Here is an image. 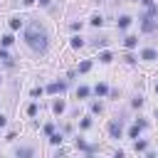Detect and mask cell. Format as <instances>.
<instances>
[{"instance_id":"cell-3","label":"cell","mask_w":158,"mask_h":158,"mask_svg":"<svg viewBox=\"0 0 158 158\" xmlns=\"http://www.w3.org/2000/svg\"><path fill=\"white\" fill-rule=\"evenodd\" d=\"M123 131H126V111H123V114H116V116L106 123V133H109V138H114V141L123 138Z\"/></svg>"},{"instance_id":"cell-13","label":"cell","mask_w":158,"mask_h":158,"mask_svg":"<svg viewBox=\"0 0 158 158\" xmlns=\"http://www.w3.org/2000/svg\"><path fill=\"white\" fill-rule=\"evenodd\" d=\"M12 156L30 158V156H35V146H15V148H12Z\"/></svg>"},{"instance_id":"cell-39","label":"cell","mask_w":158,"mask_h":158,"mask_svg":"<svg viewBox=\"0 0 158 158\" xmlns=\"http://www.w3.org/2000/svg\"><path fill=\"white\" fill-rule=\"evenodd\" d=\"M64 153H67V148H62V146H59V148L54 151V158H59V156H64Z\"/></svg>"},{"instance_id":"cell-9","label":"cell","mask_w":158,"mask_h":158,"mask_svg":"<svg viewBox=\"0 0 158 158\" xmlns=\"http://www.w3.org/2000/svg\"><path fill=\"white\" fill-rule=\"evenodd\" d=\"M74 96H77V101H89L94 94H91V86H89V84H79V86L74 89Z\"/></svg>"},{"instance_id":"cell-21","label":"cell","mask_w":158,"mask_h":158,"mask_svg":"<svg viewBox=\"0 0 158 158\" xmlns=\"http://www.w3.org/2000/svg\"><path fill=\"white\" fill-rule=\"evenodd\" d=\"M143 104H146V96H143V94H133V96H131V101H128V106H131V109H136V111H141V109H143Z\"/></svg>"},{"instance_id":"cell-33","label":"cell","mask_w":158,"mask_h":158,"mask_svg":"<svg viewBox=\"0 0 158 158\" xmlns=\"http://www.w3.org/2000/svg\"><path fill=\"white\" fill-rule=\"evenodd\" d=\"M106 96H109V99H114V101H116V99H118V96H121V89H111V86H109V94H106Z\"/></svg>"},{"instance_id":"cell-12","label":"cell","mask_w":158,"mask_h":158,"mask_svg":"<svg viewBox=\"0 0 158 158\" xmlns=\"http://www.w3.org/2000/svg\"><path fill=\"white\" fill-rule=\"evenodd\" d=\"M91 94H94L96 99H104V96L109 94V84H106V81H96V84L91 86Z\"/></svg>"},{"instance_id":"cell-32","label":"cell","mask_w":158,"mask_h":158,"mask_svg":"<svg viewBox=\"0 0 158 158\" xmlns=\"http://www.w3.org/2000/svg\"><path fill=\"white\" fill-rule=\"evenodd\" d=\"M59 131H62L64 136H72V133H74V126H72V123H62V126H59Z\"/></svg>"},{"instance_id":"cell-24","label":"cell","mask_w":158,"mask_h":158,"mask_svg":"<svg viewBox=\"0 0 158 158\" xmlns=\"http://www.w3.org/2000/svg\"><path fill=\"white\" fill-rule=\"evenodd\" d=\"M25 111H27V116H30V118H35V116L40 114V99H32V101L27 104V109H25Z\"/></svg>"},{"instance_id":"cell-7","label":"cell","mask_w":158,"mask_h":158,"mask_svg":"<svg viewBox=\"0 0 158 158\" xmlns=\"http://www.w3.org/2000/svg\"><path fill=\"white\" fill-rule=\"evenodd\" d=\"M109 42H111V40H109V35H104V32H96L94 37L86 40V44L94 47V49H104V47H109Z\"/></svg>"},{"instance_id":"cell-11","label":"cell","mask_w":158,"mask_h":158,"mask_svg":"<svg viewBox=\"0 0 158 158\" xmlns=\"http://www.w3.org/2000/svg\"><path fill=\"white\" fill-rule=\"evenodd\" d=\"M69 47H72V49H81V47H86V37H81V32H74V35L69 37Z\"/></svg>"},{"instance_id":"cell-23","label":"cell","mask_w":158,"mask_h":158,"mask_svg":"<svg viewBox=\"0 0 158 158\" xmlns=\"http://www.w3.org/2000/svg\"><path fill=\"white\" fill-rule=\"evenodd\" d=\"M123 47L126 49H138V35H126L123 37Z\"/></svg>"},{"instance_id":"cell-31","label":"cell","mask_w":158,"mask_h":158,"mask_svg":"<svg viewBox=\"0 0 158 158\" xmlns=\"http://www.w3.org/2000/svg\"><path fill=\"white\" fill-rule=\"evenodd\" d=\"M30 96H32V99H40V96H44V86H35V89L30 91Z\"/></svg>"},{"instance_id":"cell-14","label":"cell","mask_w":158,"mask_h":158,"mask_svg":"<svg viewBox=\"0 0 158 158\" xmlns=\"http://www.w3.org/2000/svg\"><path fill=\"white\" fill-rule=\"evenodd\" d=\"M104 22H106L104 12H94V15L89 17V27H94V30H101V27H104Z\"/></svg>"},{"instance_id":"cell-30","label":"cell","mask_w":158,"mask_h":158,"mask_svg":"<svg viewBox=\"0 0 158 158\" xmlns=\"http://www.w3.org/2000/svg\"><path fill=\"white\" fill-rule=\"evenodd\" d=\"M81 27H84V20H74V22H69V30H72V32H81Z\"/></svg>"},{"instance_id":"cell-5","label":"cell","mask_w":158,"mask_h":158,"mask_svg":"<svg viewBox=\"0 0 158 158\" xmlns=\"http://www.w3.org/2000/svg\"><path fill=\"white\" fill-rule=\"evenodd\" d=\"M67 89H69V81L67 79H54V81H49L44 86V94H49V96H64Z\"/></svg>"},{"instance_id":"cell-43","label":"cell","mask_w":158,"mask_h":158,"mask_svg":"<svg viewBox=\"0 0 158 158\" xmlns=\"http://www.w3.org/2000/svg\"><path fill=\"white\" fill-rule=\"evenodd\" d=\"M153 91H156V96H158V81H156V86H153Z\"/></svg>"},{"instance_id":"cell-4","label":"cell","mask_w":158,"mask_h":158,"mask_svg":"<svg viewBox=\"0 0 158 158\" xmlns=\"http://www.w3.org/2000/svg\"><path fill=\"white\" fill-rule=\"evenodd\" d=\"M74 148H77V151H81L84 156H94V153H99V151H101V146H99V143H89L84 136H74Z\"/></svg>"},{"instance_id":"cell-36","label":"cell","mask_w":158,"mask_h":158,"mask_svg":"<svg viewBox=\"0 0 158 158\" xmlns=\"http://www.w3.org/2000/svg\"><path fill=\"white\" fill-rule=\"evenodd\" d=\"M37 5H40L42 10H49V7L54 5V0H37Z\"/></svg>"},{"instance_id":"cell-17","label":"cell","mask_w":158,"mask_h":158,"mask_svg":"<svg viewBox=\"0 0 158 158\" xmlns=\"http://www.w3.org/2000/svg\"><path fill=\"white\" fill-rule=\"evenodd\" d=\"M77 126H79V131H89V128H94V116H91V114L81 116V118L77 121Z\"/></svg>"},{"instance_id":"cell-45","label":"cell","mask_w":158,"mask_h":158,"mask_svg":"<svg viewBox=\"0 0 158 158\" xmlns=\"http://www.w3.org/2000/svg\"><path fill=\"white\" fill-rule=\"evenodd\" d=\"M94 2H96V5H101V2H104V0H94Z\"/></svg>"},{"instance_id":"cell-22","label":"cell","mask_w":158,"mask_h":158,"mask_svg":"<svg viewBox=\"0 0 158 158\" xmlns=\"http://www.w3.org/2000/svg\"><path fill=\"white\" fill-rule=\"evenodd\" d=\"M141 131H143V128H141V126H138V123H131V126H128V128H126V131H123V136H126V138H131V141H133V138H138V136H141Z\"/></svg>"},{"instance_id":"cell-28","label":"cell","mask_w":158,"mask_h":158,"mask_svg":"<svg viewBox=\"0 0 158 158\" xmlns=\"http://www.w3.org/2000/svg\"><path fill=\"white\" fill-rule=\"evenodd\" d=\"M123 62H126V64H131V67H133V64H138V54H136V52H133V49H128V52H126V54H123Z\"/></svg>"},{"instance_id":"cell-42","label":"cell","mask_w":158,"mask_h":158,"mask_svg":"<svg viewBox=\"0 0 158 158\" xmlns=\"http://www.w3.org/2000/svg\"><path fill=\"white\" fill-rule=\"evenodd\" d=\"M153 118H156V121H158V106H156V111H153Z\"/></svg>"},{"instance_id":"cell-37","label":"cell","mask_w":158,"mask_h":158,"mask_svg":"<svg viewBox=\"0 0 158 158\" xmlns=\"http://www.w3.org/2000/svg\"><path fill=\"white\" fill-rule=\"evenodd\" d=\"M7 118H10V116H7V114H2V111H0V131H2V128H5V126H7Z\"/></svg>"},{"instance_id":"cell-35","label":"cell","mask_w":158,"mask_h":158,"mask_svg":"<svg viewBox=\"0 0 158 158\" xmlns=\"http://www.w3.org/2000/svg\"><path fill=\"white\" fill-rule=\"evenodd\" d=\"M12 54H10V49L7 47H0V62H5V59H10Z\"/></svg>"},{"instance_id":"cell-40","label":"cell","mask_w":158,"mask_h":158,"mask_svg":"<svg viewBox=\"0 0 158 158\" xmlns=\"http://www.w3.org/2000/svg\"><path fill=\"white\" fill-rule=\"evenodd\" d=\"M151 2H156V0H138V5H141V7H148Z\"/></svg>"},{"instance_id":"cell-8","label":"cell","mask_w":158,"mask_h":158,"mask_svg":"<svg viewBox=\"0 0 158 158\" xmlns=\"http://www.w3.org/2000/svg\"><path fill=\"white\" fill-rule=\"evenodd\" d=\"M133 20H136V17H133V15H128V12L116 15V30H118V32H126V30L133 25Z\"/></svg>"},{"instance_id":"cell-46","label":"cell","mask_w":158,"mask_h":158,"mask_svg":"<svg viewBox=\"0 0 158 158\" xmlns=\"http://www.w3.org/2000/svg\"><path fill=\"white\" fill-rule=\"evenodd\" d=\"M111 2H123V0H111Z\"/></svg>"},{"instance_id":"cell-2","label":"cell","mask_w":158,"mask_h":158,"mask_svg":"<svg viewBox=\"0 0 158 158\" xmlns=\"http://www.w3.org/2000/svg\"><path fill=\"white\" fill-rule=\"evenodd\" d=\"M138 32L143 37L158 32V2H151L148 7H141V12H138Z\"/></svg>"},{"instance_id":"cell-19","label":"cell","mask_w":158,"mask_h":158,"mask_svg":"<svg viewBox=\"0 0 158 158\" xmlns=\"http://www.w3.org/2000/svg\"><path fill=\"white\" fill-rule=\"evenodd\" d=\"M12 44H15V32H12V30H10V32H2V35H0V47H7V49H10Z\"/></svg>"},{"instance_id":"cell-26","label":"cell","mask_w":158,"mask_h":158,"mask_svg":"<svg viewBox=\"0 0 158 158\" xmlns=\"http://www.w3.org/2000/svg\"><path fill=\"white\" fill-rule=\"evenodd\" d=\"M89 114L91 116H101L104 114V101H91L89 104Z\"/></svg>"},{"instance_id":"cell-34","label":"cell","mask_w":158,"mask_h":158,"mask_svg":"<svg viewBox=\"0 0 158 158\" xmlns=\"http://www.w3.org/2000/svg\"><path fill=\"white\" fill-rule=\"evenodd\" d=\"M5 141H7V143H15V141H17V131H7V133H5Z\"/></svg>"},{"instance_id":"cell-25","label":"cell","mask_w":158,"mask_h":158,"mask_svg":"<svg viewBox=\"0 0 158 158\" xmlns=\"http://www.w3.org/2000/svg\"><path fill=\"white\" fill-rule=\"evenodd\" d=\"M47 138H49V143H52V146H62V143L67 141V136H64L62 131H54V133H49Z\"/></svg>"},{"instance_id":"cell-27","label":"cell","mask_w":158,"mask_h":158,"mask_svg":"<svg viewBox=\"0 0 158 158\" xmlns=\"http://www.w3.org/2000/svg\"><path fill=\"white\" fill-rule=\"evenodd\" d=\"M133 123H138V126H141L143 131H148V128H151V121H148V118H146V116H143L141 111H138V114L133 116Z\"/></svg>"},{"instance_id":"cell-47","label":"cell","mask_w":158,"mask_h":158,"mask_svg":"<svg viewBox=\"0 0 158 158\" xmlns=\"http://www.w3.org/2000/svg\"><path fill=\"white\" fill-rule=\"evenodd\" d=\"M133 2H138V0H133Z\"/></svg>"},{"instance_id":"cell-15","label":"cell","mask_w":158,"mask_h":158,"mask_svg":"<svg viewBox=\"0 0 158 158\" xmlns=\"http://www.w3.org/2000/svg\"><path fill=\"white\" fill-rule=\"evenodd\" d=\"M64 111H67V101H64L62 96H57V99L52 101V114H54V116H62Z\"/></svg>"},{"instance_id":"cell-29","label":"cell","mask_w":158,"mask_h":158,"mask_svg":"<svg viewBox=\"0 0 158 158\" xmlns=\"http://www.w3.org/2000/svg\"><path fill=\"white\" fill-rule=\"evenodd\" d=\"M40 128H42V133H44V136H49V133H54V131H57V123H54V121H47V123H42Z\"/></svg>"},{"instance_id":"cell-41","label":"cell","mask_w":158,"mask_h":158,"mask_svg":"<svg viewBox=\"0 0 158 158\" xmlns=\"http://www.w3.org/2000/svg\"><path fill=\"white\" fill-rule=\"evenodd\" d=\"M35 2H37V0H22V5H25V7H32Z\"/></svg>"},{"instance_id":"cell-38","label":"cell","mask_w":158,"mask_h":158,"mask_svg":"<svg viewBox=\"0 0 158 158\" xmlns=\"http://www.w3.org/2000/svg\"><path fill=\"white\" fill-rule=\"evenodd\" d=\"M74 77H77V69H69L67 72V81H74Z\"/></svg>"},{"instance_id":"cell-10","label":"cell","mask_w":158,"mask_h":158,"mask_svg":"<svg viewBox=\"0 0 158 158\" xmlns=\"http://www.w3.org/2000/svg\"><path fill=\"white\" fill-rule=\"evenodd\" d=\"M7 27H10L12 32H20V30L25 27V17H22V15H10V20H7Z\"/></svg>"},{"instance_id":"cell-18","label":"cell","mask_w":158,"mask_h":158,"mask_svg":"<svg viewBox=\"0 0 158 158\" xmlns=\"http://www.w3.org/2000/svg\"><path fill=\"white\" fill-rule=\"evenodd\" d=\"M148 148H151L148 138H141V136H138V138H133V151H136V153H146Z\"/></svg>"},{"instance_id":"cell-20","label":"cell","mask_w":158,"mask_h":158,"mask_svg":"<svg viewBox=\"0 0 158 158\" xmlns=\"http://www.w3.org/2000/svg\"><path fill=\"white\" fill-rule=\"evenodd\" d=\"M96 59H99V64H111L116 57H114V52H109V49L104 47V49H99V57H96Z\"/></svg>"},{"instance_id":"cell-16","label":"cell","mask_w":158,"mask_h":158,"mask_svg":"<svg viewBox=\"0 0 158 158\" xmlns=\"http://www.w3.org/2000/svg\"><path fill=\"white\" fill-rule=\"evenodd\" d=\"M74 69H77V74H89V72L94 69V59H81Z\"/></svg>"},{"instance_id":"cell-1","label":"cell","mask_w":158,"mask_h":158,"mask_svg":"<svg viewBox=\"0 0 158 158\" xmlns=\"http://www.w3.org/2000/svg\"><path fill=\"white\" fill-rule=\"evenodd\" d=\"M22 42L35 57H47L52 49V32L44 27V22L40 17H32L22 27Z\"/></svg>"},{"instance_id":"cell-6","label":"cell","mask_w":158,"mask_h":158,"mask_svg":"<svg viewBox=\"0 0 158 158\" xmlns=\"http://www.w3.org/2000/svg\"><path fill=\"white\" fill-rule=\"evenodd\" d=\"M138 62H146V64L158 62V49L156 47H141L138 49Z\"/></svg>"},{"instance_id":"cell-44","label":"cell","mask_w":158,"mask_h":158,"mask_svg":"<svg viewBox=\"0 0 158 158\" xmlns=\"http://www.w3.org/2000/svg\"><path fill=\"white\" fill-rule=\"evenodd\" d=\"M2 81H5V77H2V72H0V86H2Z\"/></svg>"}]
</instances>
